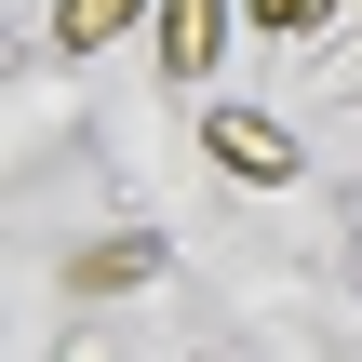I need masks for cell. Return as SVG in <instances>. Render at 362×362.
Segmentation results:
<instances>
[{
    "instance_id": "3",
    "label": "cell",
    "mask_w": 362,
    "mask_h": 362,
    "mask_svg": "<svg viewBox=\"0 0 362 362\" xmlns=\"http://www.w3.org/2000/svg\"><path fill=\"white\" fill-rule=\"evenodd\" d=\"M148 269H161V242H94V255H67L81 296H121V282H148Z\"/></svg>"
},
{
    "instance_id": "5",
    "label": "cell",
    "mask_w": 362,
    "mask_h": 362,
    "mask_svg": "<svg viewBox=\"0 0 362 362\" xmlns=\"http://www.w3.org/2000/svg\"><path fill=\"white\" fill-rule=\"evenodd\" d=\"M255 13H269V27H309V13H322V0H255Z\"/></svg>"
},
{
    "instance_id": "1",
    "label": "cell",
    "mask_w": 362,
    "mask_h": 362,
    "mask_svg": "<svg viewBox=\"0 0 362 362\" xmlns=\"http://www.w3.org/2000/svg\"><path fill=\"white\" fill-rule=\"evenodd\" d=\"M215 148H228V175H255V188H282V175H296V134H282V121H255V107H215Z\"/></svg>"
},
{
    "instance_id": "4",
    "label": "cell",
    "mask_w": 362,
    "mask_h": 362,
    "mask_svg": "<svg viewBox=\"0 0 362 362\" xmlns=\"http://www.w3.org/2000/svg\"><path fill=\"white\" fill-rule=\"evenodd\" d=\"M134 13H148V0H67V13H54V40H67V54H94V40H107V27H134Z\"/></svg>"
},
{
    "instance_id": "2",
    "label": "cell",
    "mask_w": 362,
    "mask_h": 362,
    "mask_svg": "<svg viewBox=\"0 0 362 362\" xmlns=\"http://www.w3.org/2000/svg\"><path fill=\"white\" fill-rule=\"evenodd\" d=\"M215 40H228V13H215V0H175V13H161V67H175V81H202V67H215Z\"/></svg>"
}]
</instances>
